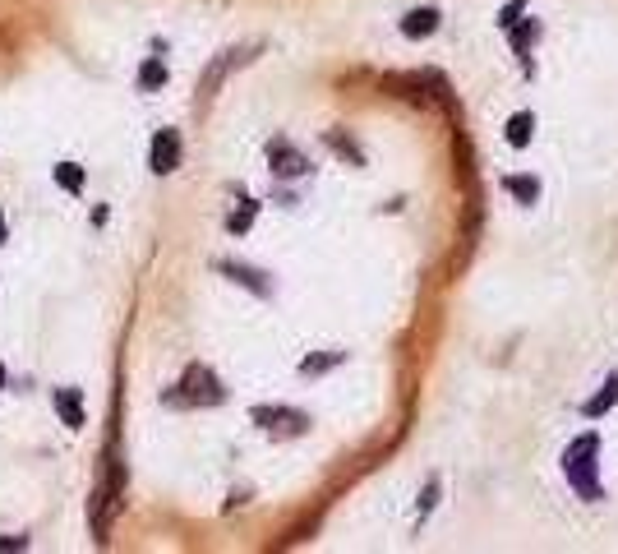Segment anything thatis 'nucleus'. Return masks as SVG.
I'll list each match as a JSON object with an SVG mask.
<instances>
[{
    "label": "nucleus",
    "mask_w": 618,
    "mask_h": 554,
    "mask_svg": "<svg viewBox=\"0 0 618 554\" xmlns=\"http://www.w3.org/2000/svg\"><path fill=\"white\" fill-rule=\"evenodd\" d=\"M595 458H600V439L595 434H582L572 439L568 453H563V476L577 485L582 499H600V481H595Z\"/></svg>",
    "instance_id": "obj_1"
},
{
    "label": "nucleus",
    "mask_w": 618,
    "mask_h": 554,
    "mask_svg": "<svg viewBox=\"0 0 618 554\" xmlns=\"http://www.w3.org/2000/svg\"><path fill=\"white\" fill-rule=\"evenodd\" d=\"M167 402L171 407H217V402H226V388L208 365H190L180 374L176 393H167Z\"/></svg>",
    "instance_id": "obj_2"
},
{
    "label": "nucleus",
    "mask_w": 618,
    "mask_h": 554,
    "mask_svg": "<svg viewBox=\"0 0 618 554\" xmlns=\"http://www.w3.org/2000/svg\"><path fill=\"white\" fill-rule=\"evenodd\" d=\"M254 425H263L268 434L286 439V434H305L309 416L305 411H291V407H254Z\"/></svg>",
    "instance_id": "obj_3"
},
{
    "label": "nucleus",
    "mask_w": 618,
    "mask_h": 554,
    "mask_svg": "<svg viewBox=\"0 0 618 554\" xmlns=\"http://www.w3.org/2000/svg\"><path fill=\"white\" fill-rule=\"evenodd\" d=\"M254 51H259V47H236V51H226L222 61H213V65H208V74H203V84H199V102H208V97L217 93V84H222V79H226V74H231V70H240V65H250V61H254Z\"/></svg>",
    "instance_id": "obj_4"
},
{
    "label": "nucleus",
    "mask_w": 618,
    "mask_h": 554,
    "mask_svg": "<svg viewBox=\"0 0 618 554\" xmlns=\"http://www.w3.org/2000/svg\"><path fill=\"white\" fill-rule=\"evenodd\" d=\"M148 167L157 176H171L180 167V134L176 130H157L153 134V148H148Z\"/></svg>",
    "instance_id": "obj_5"
},
{
    "label": "nucleus",
    "mask_w": 618,
    "mask_h": 554,
    "mask_svg": "<svg viewBox=\"0 0 618 554\" xmlns=\"http://www.w3.org/2000/svg\"><path fill=\"white\" fill-rule=\"evenodd\" d=\"M268 162H273L277 176H305V171H309V162L291 144H286V139H273V144H268Z\"/></svg>",
    "instance_id": "obj_6"
},
{
    "label": "nucleus",
    "mask_w": 618,
    "mask_h": 554,
    "mask_svg": "<svg viewBox=\"0 0 618 554\" xmlns=\"http://www.w3.org/2000/svg\"><path fill=\"white\" fill-rule=\"evenodd\" d=\"M56 416L60 425H70V430H79L84 425V398H79V388H56Z\"/></svg>",
    "instance_id": "obj_7"
},
{
    "label": "nucleus",
    "mask_w": 618,
    "mask_h": 554,
    "mask_svg": "<svg viewBox=\"0 0 618 554\" xmlns=\"http://www.w3.org/2000/svg\"><path fill=\"white\" fill-rule=\"evenodd\" d=\"M434 28H439V10H429V5H425V10H411L402 19V33L406 37H429Z\"/></svg>",
    "instance_id": "obj_8"
},
{
    "label": "nucleus",
    "mask_w": 618,
    "mask_h": 554,
    "mask_svg": "<svg viewBox=\"0 0 618 554\" xmlns=\"http://www.w3.org/2000/svg\"><path fill=\"white\" fill-rule=\"evenodd\" d=\"M531 134H535V116H531V111H517V116L508 121V144L512 148H526V144H531Z\"/></svg>",
    "instance_id": "obj_9"
},
{
    "label": "nucleus",
    "mask_w": 618,
    "mask_h": 554,
    "mask_svg": "<svg viewBox=\"0 0 618 554\" xmlns=\"http://www.w3.org/2000/svg\"><path fill=\"white\" fill-rule=\"evenodd\" d=\"M222 273L226 277H236L240 287H250V291H259V296H268V282H263V273H254V268H245V264H222Z\"/></svg>",
    "instance_id": "obj_10"
},
{
    "label": "nucleus",
    "mask_w": 618,
    "mask_h": 554,
    "mask_svg": "<svg viewBox=\"0 0 618 554\" xmlns=\"http://www.w3.org/2000/svg\"><path fill=\"white\" fill-rule=\"evenodd\" d=\"M503 190L517 194L522 204H535V199H540V181H535V176H508V181H503Z\"/></svg>",
    "instance_id": "obj_11"
},
{
    "label": "nucleus",
    "mask_w": 618,
    "mask_h": 554,
    "mask_svg": "<svg viewBox=\"0 0 618 554\" xmlns=\"http://www.w3.org/2000/svg\"><path fill=\"white\" fill-rule=\"evenodd\" d=\"M614 402H618V374H614V379H609V384H605V393H595V398L591 402H586V416H591V421H595V416H605V411L609 407H614Z\"/></svg>",
    "instance_id": "obj_12"
},
{
    "label": "nucleus",
    "mask_w": 618,
    "mask_h": 554,
    "mask_svg": "<svg viewBox=\"0 0 618 554\" xmlns=\"http://www.w3.org/2000/svg\"><path fill=\"white\" fill-rule=\"evenodd\" d=\"M56 185H60V190H84V167H74V162H56Z\"/></svg>",
    "instance_id": "obj_13"
},
{
    "label": "nucleus",
    "mask_w": 618,
    "mask_h": 554,
    "mask_svg": "<svg viewBox=\"0 0 618 554\" xmlns=\"http://www.w3.org/2000/svg\"><path fill=\"white\" fill-rule=\"evenodd\" d=\"M346 361V351H323V356H309L305 365H300V374H323V370H333V365Z\"/></svg>",
    "instance_id": "obj_14"
},
{
    "label": "nucleus",
    "mask_w": 618,
    "mask_h": 554,
    "mask_svg": "<svg viewBox=\"0 0 618 554\" xmlns=\"http://www.w3.org/2000/svg\"><path fill=\"white\" fill-rule=\"evenodd\" d=\"M139 84H143V88L167 84V65H162V61H148V65H143V70H139Z\"/></svg>",
    "instance_id": "obj_15"
},
{
    "label": "nucleus",
    "mask_w": 618,
    "mask_h": 554,
    "mask_svg": "<svg viewBox=\"0 0 618 554\" xmlns=\"http://www.w3.org/2000/svg\"><path fill=\"white\" fill-rule=\"evenodd\" d=\"M328 144H333L337 153H346V157H351V162H356V167H360V162H365V157H360V148L351 144V139H342V134H328Z\"/></svg>",
    "instance_id": "obj_16"
},
{
    "label": "nucleus",
    "mask_w": 618,
    "mask_h": 554,
    "mask_svg": "<svg viewBox=\"0 0 618 554\" xmlns=\"http://www.w3.org/2000/svg\"><path fill=\"white\" fill-rule=\"evenodd\" d=\"M250 217H254V204H245L236 217H231V231H245V227H250Z\"/></svg>",
    "instance_id": "obj_17"
},
{
    "label": "nucleus",
    "mask_w": 618,
    "mask_h": 554,
    "mask_svg": "<svg viewBox=\"0 0 618 554\" xmlns=\"http://www.w3.org/2000/svg\"><path fill=\"white\" fill-rule=\"evenodd\" d=\"M24 545H28L24 536H14V541H0V550H24Z\"/></svg>",
    "instance_id": "obj_18"
},
{
    "label": "nucleus",
    "mask_w": 618,
    "mask_h": 554,
    "mask_svg": "<svg viewBox=\"0 0 618 554\" xmlns=\"http://www.w3.org/2000/svg\"><path fill=\"white\" fill-rule=\"evenodd\" d=\"M5 231H10V227H5V217H0V241H5Z\"/></svg>",
    "instance_id": "obj_19"
},
{
    "label": "nucleus",
    "mask_w": 618,
    "mask_h": 554,
    "mask_svg": "<svg viewBox=\"0 0 618 554\" xmlns=\"http://www.w3.org/2000/svg\"><path fill=\"white\" fill-rule=\"evenodd\" d=\"M0 388H5V365H0Z\"/></svg>",
    "instance_id": "obj_20"
}]
</instances>
